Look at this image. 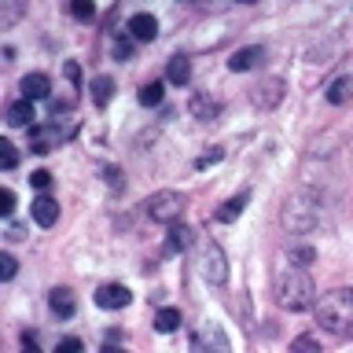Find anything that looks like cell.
Listing matches in <instances>:
<instances>
[{
  "label": "cell",
  "mask_w": 353,
  "mask_h": 353,
  "mask_svg": "<svg viewBox=\"0 0 353 353\" xmlns=\"http://www.w3.org/2000/svg\"><path fill=\"white\" fill-rule=\"evenodd\" d=\"M30 184L37 188V192H48V184H52V173H48V170H33V173H30Z\"/></svg>",
  "instance_id": "28"
},
{
  "label": "cell",
  "mask_w": 353,
  "mask_h": 353,
  "mask_svg": "<svg viewBox=\"0 0 353 353\" xmlns=\"http://www.w3.org/2000/svg\"><path fill=\"white\" fill-rule=\"evenodd\" d=\"M162 92H165L162 81H148V85H143L140 92H137V99H140L143 107H159V103H162Z\"/></svg>",
  "instance_id": "21"
},
{
  "label": "cell",
  "mask_w": 353,
  "mask_h": 353,
  "mask_svg": "<svg viewBox=\"0 0 353 353\" xmlns=\"http://www.w3.org/2000/svg\"><path fill=\"white\" fill-rule=\"evenodd\" d=\"M129 33L137 41H154V37H159V19L148 15V11H140V15L129 19Z\"/></svg>",
  "instance_id": "13"
},
{
  "label": "cell",
  "mask_w": 353,
  "mask_h": 353,
  "mask_svg": "<svg viewBox=\"0 0 353 353\" xmlns=\"http://www.w3.org/2000/svg\"><path fill=\"white\" fill-rule=\"evenodd\" d=\"M129 52H132L129 41H114V55H118V59H129Z\"/></svg>",
  "instance_id": "33"
},
{
  "label": "cell",
  "mask_w": 353,
  "mask_h": 353,
  "mask_svg": "<svg viewBox=\"0 0 353 353\" xmlns=\"http://www.w3.org/2000/svg\"><path fill=\"white\" fill-rule=\"evenodd\" d=\"M283 228L287 232H313L320 225V199L313 192H298L283 206Z\"/></svg>",
  "instance_id": "3"
},
{
  "label": "cell",
  "mask_w": 353,
  "mask_h": 353,
  "mask_svg": "<svg viewBox=\"0 0 353 353\" xmlns=\"http://www.w3.org/2000/svg\"><path fill=\"white\" fill-rule=\"evenodd\" d=\"M276 305L287 309V313H305L309 305H313L316 298V287H313V276L305 269H294V265H287V269L276 272Z\"/></svg>",
  "instance_id": "1"
},
{
  "label": "cell",
  "mask_w": 353,
  "mask_h": 353,
  "mask_svg": "<svg viewBox=\"0 0 353 353\" xmlns=\"http://www.w3.org/2000/svg\"><path fill=\"white\" fill-rule=\"evenodd\" d=\"M19 88H22V99H30V103H37V99H48V96H52L48 74H26Z\"/></svg>",
  "instance_id": "11"
},
{
  "label": "cell",
  "mask_w": 353,
  "mask_h": 353,
  "mask_svg": "<svg viewBox=\"0 0 353 353\" xmlns=\"http://www.w3.org/2000/svg\"><path fill=\"white\" fill-rule=\"evenodd\" d=\"M188 243H192V228L188 225H181V221H176V225H170V232H165V250H188Z\"/></svg>",
  "instance_id": "16"
},
{
  "label": "cell",
  "mask_w": 353,
  "mask_h": 353,
  "mask_svg": "<svg viewBox=\"0 0 353 353\" xmlns=\"http://www.w3.org/2000/svg\"><path fill=\"white\" fill-rule=\"evenodd\" d=\"M15 162H19L15 143H11V140H0V165H4V170H15Z\"/></svg>",
  "instance_id": "25"
},
{
  "label": "cell",
  "mask_w": 353,
  "mask_h": 353,
  "mask_svg": "<svg viewBox=\"0 0 353 353\" xmlns=\"http://www.w3.org/2000/svg\"><path fill=\"white\" fill-rule=\"evenodd\" d=\"M70 15L81 19V22H88V19L96 15V4H92V0H70Z\"/></svg>",
  "instance_id": "24"
},
{
  "label": "cell",
  "mask_w": 353,
  "mask_h": 353,
  "mask_svg": "<svg viewBox=\"0 0 353 353\" xmlns=\"http://www.w3.org/2000/svg\"><path fill=\"white\" fill-rule=\"evenodd\" d=\"M192 353H232V346L217 324H203L192 335Z\"/></svg>",
  "instance_id": "6"
},
{
  "label": "cell",
  "mask_w": 353,
  "mask_h": 353,
  "mask_svg": "<svg viewBox=\"0 0 353 353\" xmlns=\"http://www.w3.org/2000/svg\"><path fill=\"white\" fill-rule=\"evenodd\" d=\"M30 217L37 221L41 228H52L55 221H59V203H55L52 195H44V192H41V195L30 203Z\"/></svg>",
  "instance_id": "9"
},
{
  "label": "cell",
  "mask_w": 353,
  "mask_h": 353,
  "mask_svg": "<svg viewBox=\"0 0 353 353\" xmlns=\"http://www.w3.org/2000/svg\"><path fill=\"white\" fill-rule=\"evenodd\" d=\"M291 353H320V342H316L313 335H298V339L291 342Z\"/></svg>",
  "instance_id": "26"
},
{
  "label": "cell",
  "mask_w": 353,
  "mask_h": 353,
  "mask_svg": "<svg viewBox=\"0 0 353 353\" xmlns=\"http://www.w3.org/2000/svg\"><path fill=\"white\" fill-rule=\"evenodd\" d=\"M33 103L30 99H15V103H8V114H4V121L11 129H22V125H33Z\"/></svg>",
  "instance_id": "14"
},
{
  "label": "cell",
  "mask_w": 353,
  "mask_h": 353,
  "mask_svg": "<svg viewBox=\"0 0 353 353\" xmlns=\"http://www.w3.org/2000/svg\"><path fill=\"white\" fill-rule=\"evenodd\" d=\"M199 276L206 283H225L228 280V258L217 239H199Z\"/></svg>",
  "instance_id": "4"
},
{
  "label": "cell",
  "mask_w": 353,
  "mask_h": 353,
  "mask_svg": "<svg viewBox=\"0 0 353 353\" xmlns=\"http://www.w3.org/2000/svg\"><path fill=\"white\" fill-rule=\"evenodd\" d=\"M107 181H110V184H118V188H121V173H118V170H107Z\"/></svg>",
  "instance_id": "34"
},
{
  "label": "cell",
  "mask_w": 353,
  "mask_h": 353,
  "mask_svg": "<svg viewBox=\"0 0 353 353\" xmlns=\"http://www.w3.org/2000/svg\"><path fill=\"white\" fill-rule=\"evenodd\" d=\"M188 110L199 118V121H214L217 114H221V107H217V99H210V96H192V103H188Z\"/></svg>",
  "instance_id": "15"
},
{
  "label": "cell",
  "mask_w": 353,
  "mask_h": 353,
  "mask_svg": "<svg viewBox=\"0 0 353 353\" xmlns=\"http://www.w3.org/2000/svg\"><path fill=\"white\" fill-rule=\"evenodd\" d=\"M48 305H52V313L63 316V320H70V316L77 313V302H74V291H70V287H55V291L48 294Z\"/></svg>",
  "instance_id": "12"
},
{
  "label": "cell",
  "mask_w": 353,
  "mask_h": 353,
  "mask_svg": "<svg viewBox=\"0 0 353 353\" xmlns=\"http://www.w3.org/2000/svg\"><path fill=\"white\" fill-rule=\"evenodd\" d=\"M165 77H170L173 85H188L192 81V63H188L184 55H173L170 66H165Z\"/></svg>",
  "instance_id": "18"
},
{
  "label": "cell",
  "mask_w": 353,
  "mask_h": 353,
  "mask_svg": "<svg viewBox=\"0 0 353 353\" xmlns=\"http://www.w3.org/2000/svg\"><path fill=\"white\" fill-rule=\"evenodd\" d=\"M11 210H15V192H11V188H4V192H0V214H11Z\"/></svg>",
  "instance_id": "30"
},
{
  "label": "cell",
  "mask_w": 353,
  "mask_h": 353,
  "mask_svg": "<svg viewBox=\"0 0 353 353\" xmlns=\"http://www.w3.org/2000/svg\"><path fill=\"white\" fill-rule=\"evenodd\" d=\"M22 353H41L37 346H33V342H26V350H22Z\"/></svg>",
  "instance_id": "35"
},
{
  "label": "cell",
  "mask_w": 353,
  "mask_h": 353,
  "mask_svg": "<svg viewBox=\"0 0 353 353\" xmlns=\"http://www.w3.org/2000/svg\"><path fill=\"white\" fill-rule=\"evenodd\" d=\"M55 353H81V339H74V335L63 339L59 346H55Z\"/></svg>",
  "instance_id": "31"
},
{
  "label": "cell",
  "mask_w": 353,
  "mask_h": 353,
  "mask_svg": "<svg viewBox=\"0 0 353 353\" xmlns=\"http://www.w3.org/2000/svg\"><path fill=\"white\" fill-rule=\"evenodd\" d=\"M247 199H250L247 192H239L236 199H228V203L217 210V221H225V225H228V221H236V217L243 214V206H247Z\"/></svg>",
  "instance_id": "20"
},
{
  "label": "cell",
  "mask_w": 353,
  "mask_h": 353,
  "mask_svg": "<svg viewBox=\"0 0 353 353\" xmlns=\"http://www.w3.org/2000/svg\"><path fill=\"white\" fill-rule=\"evenodd\" d=\"M265 59V48L261 44H250V48H239V52H232V59H228V70L232 74H247V70H254Z\"/></svg>",
  "instance_id": "10"
},
{
  "label": "cell",
  "mask_w": 353,
  "mask_h": 353,
  "mask_svg": "<svg viewBox=\"0 0 353 353\" xmlns=\"http://www.w3.org/2000/svg\"><path fill=\"white\" fill-rule=\"evenodd\" d=\"M316 320L331 335H350L353 331V287H339L327 291L316 305Z\"/></svg>",
  "instance_id": "2"
},
{
  "label": "cell",
  "mask_w": 353,
  "mask_h": 353,
  "mask_svg": "<svg viewBox=\"0 0 353 353\" xmlns=\"http://www.w3.org/2000/svg\"><path fill=\"white\" fill-rule=\"evenodd\" d=\"M247 4H254V0H247Z\"/></svg>",
  "instance_id": "37"
},
{
  "label": "cell",
  "mask_w": 353,
  "mask_h": 353,
  "mask_svg": "<svg viewBox=\"0 0 353 353\" xmlns=\"http://www.w3.org/2000/svg\"><path fill=\"white\" fill-rule=\"evenodd\" d=\"M92 103L96 107H107L110 103V96H114V81H110V77H92Z\"/></svg>",
  "instance_id": "19"
},
{
  "label": "cell",
  "mask_w": 353,
  "mask_h": 353,
  "mask_svg": "<svg viewBox=\"0 0 353 353\" xmlns=\"http://www.w3.org/2000/svg\"><path fill=\"white\" fill-rule=\"evenodd\" d=\"M15 272H19V261L11 254H0V280H11Z\"/></svg>",
  "instance_id": "27"
},
{
  "label": "cell",
  "mask_w": 353,
  "mask_h": 353,
  "mask_svg": "<svg viewBox=\"0 0 353 353\" xmlns=\"http://www.w3.org/2000/svg\"><path fill=\"white\" fill-rule=\"evenodd\" d=\"M313 258H316L313 247H291V250H287V261H291L294 269H305V265H313Z\"/></svg>",
  "instance_id": "23"
},
{
  "label": "cell",
  "mask_w": 353,
  "mask_h": 353,
  "mask_svg": "<svg viewBox=\"0 0 353 353\" xmlns=\"http://www.w3.org/2000/svg\"><path fill=\"white\" fill-rule=\"evenodd\" d=\"M63 132H59V121L52 125H30V151L33 154H48L52 148H59Z\"/></svg>",
  "instance_id": "7"
},
{
  "label": "cell",
  "mask_w": 353,
  "mask_h": 353,
  "mask_svg": "<svg viewBox=\"0 0 353 353\" xmlns=\"http://www.w3.org/2000/svg\"><path fill=\"white\" fill-rule=\"evenodd\" d=\"M8 4V11H4V26H11V22L19 19V0H4Z\"/></svg>",
  "instance_id": "32"
},
{
  "label": "cell",
  "mask_w": 353,
  "mask_h": 353,
  "mask_svg": "<svg viewBox=\"0 0 353 353\" xmlns=\"http://www.w3.org/2000/svg\"><path fill=\"white\" fill-rule=\"evenodd\" d=\"M184 203L188 199L181 192H154L148 203H143V210H148V217L154 221V225H176V217L184 214Z\"/></svg>",
  "instance_id": "5"
},
{
  "label": "cell",
  "mask_w": 353,
  "mask_h": 353,
  "mask_svg": "<svg viewBox=\"0 0 353 353\" xmlns=\"http://www.w3.org/2000/svg\"><path fill=\"white\" fill-rule=\"evenodd\" d=\"M181 327V309H173V305H165L154 313V331H162V335H173V331Z\"/></svg>",
  "instance_id": "17"
},
{
  "label": "cell",
  "mask_w": 353,
  "mask_h": 353,
  "mask_svg": "<svg viewBox=\"0 0 353 353\" xmlns=\"http://www.w3.org/2000/svg\"><path fill=\"white\" fill-rule=\"evenodd\" d=\"M350 96H353V81H350V77H339V81L327 88V103H346Z\"/></svg>",
  "instance_id": "22"
},
{
  "label": "cell",
  "mask_w": 353,
  "mask_h": 353,
  "mask_svg": "<svg viewBox=\"0 0 353 353\" xmlns=\"http://www.w3.org/2000/svg\"><path fill=\"white\" fill-rule=\"evenodd\" d=\"M103 353H125V350H114V346H107V350H103Z\"/></svg>",
  "instance_id": "36"
},
{
  "label": "cell",
  "mask_w": 353,
  "mask_h": 353,
  "mask_svg": "<svg viewBox=\"0 0 353 353\" xmlns=\"http://www.w3.org/2000/svg\"><path fill=\"white\" fill-rule=\"evenodd\" d=\"M129 302H132V294H129L125 283H103L96 291V305L99 309H125Z\"/></svg>",
  "instance_id": "8"
},
{
  "label": "cell",
  "mask_w": 353,
  "mask_h": 353,
  "mask_svg": "<svg viewBox=\"0 0 353 353\" xmlns=\"http://www.w3.org/2000/svg\"><path fill=\"white\" fill-rule=\"evenodd\" d=\"M221 159H225V151L214 148L210 154H199V159H195V170H206V165H214V162H221Z\"/></svg>",
  "instance_id": "29"
}]
</instances>
